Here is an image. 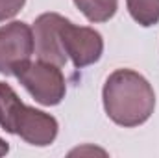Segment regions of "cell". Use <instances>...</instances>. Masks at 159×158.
Here are the masks:
<instances>
[{"instance_id":"obj_7","label":"cell","mask_w":159,"mask_h":158,"mask_svg":"<svg viewBox=\"0 0 159 158\" xmlns=\"http://www.w3.org/2000/svg\"><path fill=\"white\" fill-rule=\"evenodd\" d=\"M131 19L148 28L159 22V0H126Z\"/></svg>"},{"instance_id":"obj_9","label":"cell","mask_w":159,"mask_h":158,"mask_svg":"<svg viewBox=\"0 0 159 158\" xmlns=\"http://www.w3.org/2000/svg\"><path fill=\"white\" fill-rule=\"evenodd\" d=\"M7 153H9V145H7V141H4L0 138V156H6Z\"/></svg>"},{"instance_id":"obj_8","label":"cell","mask_w":159,"mask_h":158,"mask_svg":"<svg viewBox=\"0 0 159 158\" xmlns=\"http://www.w3.org/2000/svg\"><path fill=\"white\" fill-rule=\"evenodd\" d=\"M26 0H0V22L13 19L22 7H24Z\"/></svg>"},{"instance_id":"obj_6","label":"cell","mask_w":159,"mask_h":158,"mask_svg":"<svg viewBox=\"0 0 159 158\" xmlns=\"http://www.w3.org/2000/svg\"><path fill=\"white\" fill-rule=\"evenodd\" d=\"M89 22H106L115 17L119 0H72Z\"/></svg>"},{"instance_id":"obj_1","label":"cell","mask_w":159,"mask_h":158,"mask_svg":"<svg viewBox=\"0 0 159 158\" xmlns=\"http://www.w3.org/2000/svg\"><path fill=\"white\" fill-rule=\"evenodd\" d=\"M102 101L107 117L124 128L146 123L156 110V91L152 84L133 69L113 71L106 78Z\"/></svg>"},{"instance_id":"obj_4","label":"cell","mask_w":159,"mask_h":158,"mask_svg":"<svg viewBox=\"0 0 159 158\" xmlns=\"http://www.w3.org/2000/svg\"><path fill=\"white\" fill-rule=\"evenodd\" d=\"M24 89L43 106H57L67 93V82L61 67L48 62H28L17 75Z\"/></svg>"},{"instance_id":"obj_3","label":"cell","mask_w":159,"mask_h":158,"mask_svg":"<svg viewBox=\"0 0 159 158\" xmlns=\"http://www.w3.org/2000/svg\"><path fill=\"white\" fill-rule=\"evenodd\" d=\"M56 32H57V41L63 54L67 56V60L70 58L76 69L93 65L102 58L104 39H102V34L96 32L94 28L76 26L72 21L59 15Z\"/></svg>"},{"instance_id":"obj_5","label":"cell","mask_w":159,"mask_h":158,"mask_svg":"<svg viewBox=\"0 0 159 158\" xmlns=\"http://www.w3.org/2000/svg\"><path fill=\"white\" fill-rule=\"evenodd\" d=\"M34 52V30L26 22L13 21L0 26V75L15 77L32 62Z\"/></svg>"},{"instance_id":"obj_2","label":"cell","mask_w":159,"mask_h":158,"mask_svg":"<svg viewBox=\"0 0 159 158\" xmlns=\"http://www.w3.org/2000/svg\"><path fill=\"white\" fill-rule=\"evenodd\" d=\"M0 126L7 134H17L35 147L54 143L59 130L54 116L24 104L6 82H0Z\"/></svg>"}]
</instances>
